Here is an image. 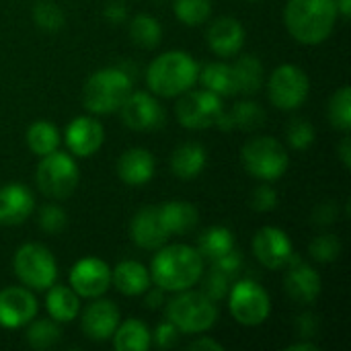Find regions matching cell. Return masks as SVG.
Wrapping results in <instances>:
<instances>
[{
  "label": "cell",
  "mask_w": 351,
  "mask_h": 351,
  "mask_svg": "<svg viewBox=\"0 0 351 351\" xmlns=\"http://www.w3.org/2000/svg\"><path fill=\"white\" fill-rule=\"evenodd\" d=\"M308 253L319 263H333L341 255V241L331 232L319 234L311 241Z\"/></svg>",
  "instance_id": "74e56055"
},
{
  "label": "cell",
  "mask_w": 351,
  "mask_h": 351,
  "mask_svg": "<svg viewBox=\"0 0 351 351\" xmlns=\"http://www.w3.org/2000/svg\"><path fill=\"white\" fill-rule=\"evenodd\" d=\"M197 82H202L204 88L212 90L218 97L239 95L234 68H232V64H226V62H210L204 68H199Z\"/></svg>",
  "instance_id": "83f0119b"
},
{
  "label": "cell",
  "mask_w": 351,
  "mask_h": 351,
  "mask_svg": "<svg viewBox=\"0 0 351 351\" xmlns=\"http://www.w3.org/2000/svg\"><path fill=\"white\" fill-rule=\"evenodd\" d=\"M144 294H146V306H148V308H158V306L165 302V294H167V292H165L162 288H158V286L152 290V286H150Z\"/></svg>",
  "instance_id": "681fc988"
},
{
  "label": "cell",
  "mask_w": 351,
  "mask_h": 351,
  "mask_svg": "<svg viewBox=\"0 0 351 351\" xmlns=\"http://www.w3.org/2000/svg\"><path fill=\"white\" fill-rule=\"evenodd\" d=\"M121 121L134 132H154L165 125V109L156 95L132 90L119 107Z\"/></svg>",
  "instance_id": "7c38bea8"
},
{
  "label": "cell",
  "mask_w": 351,
  "mask_h": 351,
  "mask_svg": "<svg viewBox=\"0 0 351 351\" xmlns=\"http://www.w3.org/2000/svg\"><path fill=\"white\" fill-rule=\"evenodd\" d=\"M199 64L191 53L173 49L156 56L146 68V84L152 95L175 99L197 84Z\"/></svg>",
  "instance_id": "3957f363"
},
{
  "label": "cell",
  "mask_w": 351,
  "mask_h": 351,
  "mask_svg": "<svg viewBox=\"0 0 351 351\" xmlns=\"http://www.w3.org/2000/svg\"><path fill=\"white\" fill-rule=\"evenodd\" d=\"M317 343H313V341H308V339H302V341H298V343H294V346H290L288 351H317Z\"/></svg>",
  "instance_id": "f907efd6"
},
{
  "label": "cell",
  "mask_w": 351,
  "mask_h": 351,
  "mask_svg": "<svg viewBox=\"0 0 351 351\" xmlns=\"http://www.w3.org/2000/svg\"><path fill=\"white\" fill-rule=\"evenodd\" d=\"M315 125L302 117H294L286 128V140L294 150H308L315 144Z\"/></svg>",
  "instance_id": "f35d334b"
},
{
  "label": "cell",
  "mask_w": 351,
  "mask_h": 351,
  "mask_svg": "<svg viewBox=\"0 0 351 351\" xmlns=\"http://www.w3.org/2000/svg\"><path fill=\"white\" fill-rule=\"evenodd\" d=\"M206 165H208V152L202 144L195 142L181 144L171 156V171L175 177L183 181H191L199 177Z\"/></svg>",
  "instance_id": "484cf974"
},
{
  "label": "cell",
  "mask_w": 351,
  "mask_h": 351,
  "mask_svg": "<svg viewBox=\"0 0 351 351\" xmlns=\"http://www.w3.org/2000/svg\"><path fill=\"white\" fill-rule=\"evenodd\" d=\"M195 249L199 251L204 261H216V259L228 255L232 249H237L234 234L226 226H210L199 234Z\"/></svg>",
  "instance_id": "4dcf8cb0"
},
{
  "label": "cell",
  "mask_w": 351,
  "mask_h": 351,
  "mask_svg": "<svg viewBox=\"0 0 351 351\" xmlns=\"http://www.w3.org/2000/svg\"><path fill=\"white\" fill-rule=\"evenodd\" d=\"M317 331H319V317H315L313 313H304L296 317V335L300 339H313Z\"/></svg>",
  "instance_id": "f6af8a7d"
},
{
  "label": "cell",
  "mask_w": 351,
  "mask_h": 351,
  "mask_svg": "<svg viewBox=\"0 0 351 351\" xmlns=\"http://www.w3.org/2000/svg\"><path fill=\"white\" fill-rule=\"evenodd\" d=\"M130 239L144 251H158L169 241V232L162 226L158 206H148L136 212L130 224Z\"/></svg>",
  "instance_id": "ffe728a7"
},
{
  "label": "cell",
  "mask_w": 351,
  "mask_h": 351,
  "mask_svg": "<svg viewBox=\"0 0 351 351\" xmlns=\"http://www.w3.org/2000/svg\"><path fill=\"white\" fill-rule=\"evenodd\" d=\"M14 276L29 290H47L58 280V263L51 251L39 243H27L16 249L12 259Z\"/></svg>",
  "instance_id": "ba28073f"
},
{
  "label": "cell",
  "mask_w": 351,
  "mask_h": 351,
  "mask_svg": "<svg viewBox=\"0 0 351 351\" xmlns=\"http://www.w3.org/2000/svg\"><path fill=\"white\" fill-rule=\"evenodd\" d=\"M335 0H288L284 6V25L302 45H321L337 23Z\"/></svg>",
  "instance_id": "7a4b0ae2"
},
{
  "label": "cell",
  "mask_w": 351,
  "mask_h": 351,
  "mask_svg": "<svg viewBox=\"0 0 351 351\" xmlns=\"http://www.w3.org/2000/svg\"><path fill=\"white\" fill-rule=\"evenodd\" d=\"M167 321H171L181 335H202L218 321V304L204 292L183 290L167 302Z\"/></svg>",
  "instance_id": "5b68a950"
},
{
  "label": "cell",
  "mask_w": 351,
  "mask_h": 351,
  "mask_svg": "<svg viewBox=\"0 0 351 351\" xmlns=\"http://www.w3.org/2000/svg\"><path fill=\"white\" fill-rule=\"evenodd\" d=\"M111 286H115V290L123 296H142L152 286L150 269L134 259L119 261L111 269Z\"/></svg>",
  "instance_id": "603a6c76"
},
{
  "label": "cell",
  "mask_w": 351,
  "mask_h": 351,
  "mask_svg": "<svg viewBox=\"0 0 351 351\" xmlns=\"http://www.w3.org/2000/svg\"><path fill=\"white\" fill-rule=\"evenodd\" d=\"M37 224L47 234H60L68 224V214L64 212V208L60 204H45L39 210Z\"/></svg>",
  "instance_id": "ab89813d"
},
{
  "label": "cell",
  "mask_w": 351,
  "mask_h": 351,
  "mask_svg": "<svg viewBox=\"0 0 351 351\" xmlns=\"http://www.w3.org/2000/svg\"><path fill=\"white\" fill-rule=\"evenodd\" d=\"M187 348H189V350H210V351L224 350V346H222L220 341L212 339V337H197V339H193Z\"/></svg>",
  "instance_id": "7dc6e473"
},
{
  "label": "cell",
  "mask_w": 351,
  "mask_h": 351,
  "mask_svg": "<svg viewBox=\"0 0 351 351\" xmlns=\"http://www.w3.org/2000/svg\"><path fill=\"white\" fill-rule=\"evenodd\" d=\"M265 123V109L255 103V101H239L237 105H232L230 111L224 109L220 121L216 123V128L230 132V130H241V132H255Z\"/></svg>",
  "instance_id": "cb8c5ba5"
},
{
  "label": "cell",
  "mask_w": 351,
  "mask_h": 351,
  "mask_svg": "<svg viewBox=\"0 0 351 351\" xmlns=\"http://www.w3.org/2000/svg\"><path fill=\"white\" fill-rule=\"evenodd\" d=\"M251 249H253L255 259L265 269H271V271L284 269L294 255V245H292L290 237L278 226L259 228L253 237Z\"/></svg>",
  "instance_id": "4fadbf2b"
},
{
  "label": "cell",
  "mask_w": 351,
  "mask_h": 351,
  "mask_svg": "<svg viewBox=\"0 0 351 351\" xmlns=\"http://www.w3.org/2000/svg\"><path fill=\"white\" fill-rule=\"evenodd\" d=\"M111 341L117 351H148L152 348V331L146 323L128 319L117 325Z\"/></svg>",
  "instance_id": "f1b7e54d"
},
{
  "label": "cell",
  "mask_w": 351,
  "mask_h": 351,
  "mask_svg": "<svg viewBox=\"0 0 351 351\" xmlns=\"http://www.w3.org/2000/svg\"><path fill=\"white\" fill-rule=\"evenodd\" d=\"M337 218H339V206L333 202H323L313 212V222L317 226H329V224L337 222Z\"/></svg>",
  "instance_id": "ee69618b"
},
{
  "label": "cell",
  "mask_w": 351,
  "mask_h": 351,
  "mask_svg": "<svg viewBox=\"0 0 351 351\" xmlns=\"http://www.w3.org/2000/svg\"><path fill=\"white\" fill-rule=\"evenodd\" d=\"M33 23L41 29V31H47V33H56L64 27L66 23V16L62 12V8L56 4V2H37L35 8H33Z\"/></svg>",
  "instance_id": "8d00e7d4"
},
{
  "label": "cell",
  "mask_w": 351,
  "mask_h": 351,
  "mask_svg": "<svg viewBox=\"0 0 351 351\" xmlns=\"http://www.w3.org/2000/svg\"><path fill=\"white\" fill-rule=\"evenodd\" d=\"M224 113L222 97L208 88H189L183 93L175 105L177 121L187 130H208L216 128Z\"/></svg>",
  "instance_id": "8fae6325"
},
{
  "label": "cell",
  "mask_w": 351,
  "mask_h": 351,
  "mask_svg": "<svg viewBox=\"0 0 351 351\" xmlns=\"http://www.w3.org/2000/svg\"><path fill=\"white\" fill-rule=\"evenodd\" d=\"M335 6H337V12H339V16H343V19H350L351 0H335Z\"/></svg>",
  "instance_id": "816d5d0a"
},
{
  "label": "cell",
  "mask_w": 351,
  "mask_h": 351,
  "mask_svg": "<svg viewBox=\"0 0 351 351\" xmlns=\"http://www.w3.org/2000/svg\"><path fill=\"white\" fill-rule=\"evenodd\" d=\"M152 284L165 292H183L197 286L204 278V257L189 245H162L150 263Z\"/></svg>",
  "instance_id": "6da1fadb"
},
{
  "label": "cell",
  "mask_w": 351,
  "mask_h": 351,
  "mask_svg": "<svg viewBox=\"0 0 351 351\" xmlns=\"http://www.w3.org/2000/svg\"><path fill=\"white\" fill-rule=\"evenodd\" d=\"M245 27L234 16H218L206 31L208 47L220 60L237 58L245 45Z\"/></svg>",
  "instance_id": "d6986e66"
},
{
  "label": "cell",
  "mask_w": 351,
  "mask_h": 351,
  "mask_svg": "<svg viewBox=\"0 0 351 351\" xmlns=\"http://www.w3.org/2000/svg\"><path fill=\"white\" fill-rule=\"evenodd\" d=\"M70 288L80 298H101L111 288V267L99 257H84L70 269Z\"/></svg>",
  "instance_id": "9a60e30c"
},
{
  "label": "cell",
  "mask_w": 351,
  "mask_h": 351,
  "mask_svg": "<svg viewBox=\"0 0 351 351\" xmlns=\"http://www.w3.org/2000/svg\"><path fill=\"white\" fill-rule=\"evenodd\" d=\"M232 286V280L224 274H220L218 269L210 267V271L206 274V280H204V294L210 296L214 302H220L222 298H226L228 290Z\"/></svg>",
  "instance_id": "60d3db41"
},
{
  "label": "cell",
  "mask_w": 351,
  "mask_h": 351,
  "mask_svg": "<svg viewBox=\"0 0 351 351\" xmlns=\"http://www.w3.org/2000/svg\"><path fill=\"white\" fill-rule=\"evenodd\" d=\"M105 19L109 21V23H113V25H119V23H123L125 19H128V10H125V6L121 4V2H111V4H107V8H105Z\"/></svg>",
  "instance_id": "bcb514c9"
},
{
  "label": "cell",
  "mask_w": 351,
  "mask_h": 351,
  "mask_svg": "<svg viewBox=\"0 0 351 351\" xmlns=\"http://www.w3.org/2000/svg\"><path fill=\"white\" fill-rule=\"evenodd\" d=\"M179 337H181V331H179L171 321H165V323H160V325L154 329V333H152V343H154L158 350H171V348H177Z\"/></svg>",
  "instance_id": "7bdbcfd3"
},
{
  "label": "cell",
  "mask_w": 351,
  "mask_h": 351,
  "mask_svg": "<svg viewBox=\"0 0 351 351\" xmlns=\"http://www.w3.org/2000/svg\"><path fill=\"white\" fill-rule=\"evenodd\" d=\"M158 214H160L162 226L169 232V237L171 234H187L199 222V212L189 202H179V199L167 202V204L158 206Z\"/></svg>",
  "instance_id": "d4e9b609"
},
{
  "label": "cell",
  "mask_w": 351,
  "mask_h": 351,
  "mask_svg": "<svg viewBox=\"0 0 351 351\" xmlns=\"http://www.w3.org/2000/svg\"><path fill=\"white\" fill-rule=\"evenodd\" d=\"M27 343L29 348L37 351L49 350L53 348L60 337H62V329H60V323H56L53 319H33L29 323V329H27Z\"/></svg>",
  "instance_id": "836d02e7"
},
{
  "label": "cell",
  "mask_w": 351,
  "mask_h": 351,
  "mask_svg": "<svg viewBox=\"0 0 351 351\" xmlns=\"http://www.w3.org/2000/svg\"><path fill=\"white\" fill-rule=\"evenodd\" d=\"M117 177L130 185V187H140L146 185L154 177V156L146 148H130L117 158Z\"/></svg>",
  "instance_id": "7402d4cb"
},
{
  "label": "cell",
  "mask_w": 351,
  "mask_h": 351,
  "mask_svg": "<svg viewBox=\"0 0 351 351\" xmlns=\"http://www.w3.org/2000/svg\"><path fill=\"white\" fill-rule=\"evenodd\" d=\"M337 156H339L343 169H351V140L348 134L341 138V142H339V146H337Z\"/></svg>",
  "instance_id": "c3c4849f"
},
{
  "label": "cell",
  "mask_w": 351,
  "mask_h": 351,
  "mask_svg": "<svg viewBox=\"0 0 351 351\" xmlns=\"http://www.w3.org/2000/svg\"><path fill=\"white\" fill-rule=\"evenodd\" d=\"M226 298L232 319L243 327H259L271 315V298L267 290L253 280H234Z\"/></svg>",
  "instance_id": "9c48e42d"
},
{
  "label": "cell",
  "mask_w": 351,
  "mask_h": 351,
  "mask_svg": "<svg viewBox=\"0 0 351 351\" xmlns=\"http://www.w3.org/2000/svg\"><path fill=\"white\" fill-rule=\"evenodd\" d=\"M311 93V80L306 72L296 64L278 66L267 80V97L280 111L300 109Z\"/></svg>",
  "instance_id": "30bf717a"
},
{
  "label": "cell",
  "mask_w": 351,
  "mask_h": 351,
  "mask_svg": "<svg viewBox=\"0 0 351 351\" xmlns=\"http://www.w3.org/2000/svg\"><path fill=\"white\" fill-rule=\"evenodd\" d=\"M241 160L245 171L263 183L282 179L290 167V156L286 152V146L271 136L251 138L241 150Z\"/></svg>",
  "instance_id": "8992f818"
},
{
  "label": "cell",
  "mask_w": 351,
  "mask_h": 351,
  "mask_svg": "<svg viewBox=\"0 0 351 351\" xmlns=\"http://www.w3.org/2000/svg\"><path fill=\"white\" fill-rule=\"evenodd\" d=\"M121 323V313L115 302L93 298V302L80 315V329L93 341H107L113 337L117 325Z\"/></svg>",
  "instance_id": "ac0fdd59"
},
{
  "label": "cell",
  "mask_w": 351,
  "mask_h": 351,
  "mask_svg": "<svg viewBox=\"0 0 351 351\" xmlns=\"http://www.w3.org/2000/svg\"><path fill=\"white\" fill-rule=\"evenodd\" d=\"M60 144H62L60 130L51 121L39 119V121H33L29 125V130H27V146L35 156L41 158L45 154H51L53 150L60 148Z\"/></svg>",
  "instance_id": "1f68e13d"
},
{
  "label": "cell",
  "mask_w": 351,
  "mask_h": 351,
  "mask_svg": "<svg viewBox=\"0 0 351 351\" xmlns=\"http://www.w3.org/2000/svg\"><path fill=\"white\" fill-rule=\"evenodd\" d=\"M249 202H251V208L255 212H261V214L274 212L278 208V191L269 183H261L259 187L253 189Z\"/></svg>",
  "instance_id": "b9f144b4"
},
{
  "label": "cell",
  "mask_w": 351,
  "mask_h": 351,
  "mask_svg": "<svg viewBox=\"0 0 351 351\" xmlns=\"http://www.w3.org/2000/svg\"><path fill=\"white\" fill-rule=\"evenodd\" d=\"M132 88V76L123 68H103L86 78L82 88V105L93 115H109L119 111Z\"/></svg>",
  "instance_id": "277c9868"
},
{
  "label": "cell",
  "mask_w": 351,
  "mask_h": 351,
  "mask_svg": "<svg viewBox=\"0 0 351 351\" xmlns=\"http://www.w3.org/2000/svg\"><path fill=\"white\" fill-rule=\"evenodd\" d=\"M39 313V302L27 286H6L0 290V327H27Z\"/></svg>",
  "instance_id": "5bb4252c"
},
{
  "label": "cell",
  "mask_w": 351,
  "mask_h": 351,
  "mask_svg": "<svg viewBox=\"0 0 351 351\" xmlns=\"http://www.w3.org/2000/svg\"><path fill=\"white\" fill-rule=\"evenodd\" d=\"M45 308L49 319H53L56 323H70L80 313V296L70 286L53 284L47 288Z\"/></svg>",
  "instance_id": "4316f807"
},
{
  "label": "cell",
  "mask_w": 351,
  "mask_h": 351,
  "mask_svg": "<svg viewBox=\"0 0 351 351\" xmlns=\"http://www.w3.org/2000/svg\"><path fill=\"white\" fill-rule=\"evenodd\" d=\"M232 68H234V76H237L239 95L251 97V95H257L263 88L265 68H263V64H261V60L257 56H253V53L241 56V58H237Z\"/></svg>",
  "instance_id": "f546056e"
},
{
  "label": "cell",
  "mask_w": 351,
  "mask_h": 351,
  "mask_svg": "<svg viewBox=\"0 0 351 351\" xmlns=\"http://www.w3.org/2000/svg\"><path fill=\"white\" fill-rule=\"evenodd\" d=\"M327 117L331 121V125L343 134H348L351 130V88L346 84L341 88H337L327 105Z\"/></svg>",
  "instance_id": "e575fe53"
},
{
  "label": "cell",
  "mask_w": 351,
  "mask_h": 351,
  "mask_svg": "<svg viewBox=\"0 0 351 351\" xmlns=\"http://www.w3.org/2000/svg\"><path fill=\"white\" fill-rule=\"evenodd\" d=\"M64 142L72 156L76 158H88L101 150L105 144V128L99 119L88 115L74 117L64 132Z\"/></svg>",
  "instance_id": "e0dca14e"
},
{
  "label": "cell",
  "mask_w": 351,
  "mask_h": 351,
  "mask_svg": "<svg viewBox=\"0 0 351 351\" xmlns=\"http://www.w3.org/2000/svg\"><path fill=\"white\" fill-rule=\"evenodd\" d=\"M249 2H253V0H249Z\"/></svg>",
  "instance_id": "f5cc1de1"
},
{
  "label": "cell",
  "mask_w": 351,
  "mask_h": 351,
  "mask_svg": "<svg viewBox=\"0 0 351 351\" xmlns=\"http://www.w3.org/2000/svg\"><path fill=\"white\" fill-rule=\"evenodd\" d=\"M78 181H80V171L74 156L60 150L41 156L35 169L37 189L53 202L68 199L76 191Z\"/></svg>",
  "instance_id": "52a82bcc"
},
{
  "label": "cell",
  "mask_w": 351,
  "mask_h": 351,
  "mask_svg": "<svg viewBox=\"0 0 351 351\" xmlns=\"http://www.w3.org/2000/svg\"><path fill=\"white\" fill-rule=\"evenodd\" d=\"M35 212V195L23 183H6L0 187V224L19 226Z\"/></svg>",
  "instance_id": "44dd1931"
},
{
  "label": "cell",
  "mask_w": 351,
  "mask_h": 351,
  "mask_svg": "<svg viewBox=\"0 0 351 351\" xmlns=\"http://www.w3.org/2000/svg\"><path fill=\"white\" fill-rule=\"evenodd\" d=\"M284 290L286 294L302 306H311L317 302L323 290V280L319 271L302 261L300 257L292 255L290 263L286 265V276H284Z\"/></svg>",
  "instance_id": "2e32d148"
},
{
  "label": "cell",
  "mask_w": 351,
  "mask_h": 351,
  "mask_svg": "<svg viewBox=\"0 0 351 351\" xmlns=\"http://www.w3.org/2000/svg\"><path fill=\"white\" fill-rule=\"evenodd\" d=\"M130 39L134 45L142 49H154L158 47L162 39V27L156 16L140 12L130 21Z\"/></svg>",
  "instance_id": "d6a6232c"
},
{
  "label": "cell",
  "mask_w": 351,
  "mask_h": 351,
  "mask_svg": "<svg viewBox=\"0 0 351 351\" xmlns=\"http://www.w3.org/2000/svg\"><path fill=\"white\" fill-rule=\"evenodd\" d=\"M173 10L179 23L187 27H199L208 23L212 14V0H175Z\"/></svg>",
  "instance_id": "d590c367"
}]
</instances>
